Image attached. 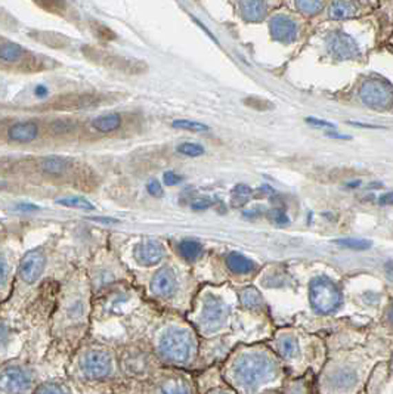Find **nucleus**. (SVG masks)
<instances>
[{
    "label": "nucleus",
    "instance_id": "obj_44",
    "mask_svg": "<svg viewBox=\"0 0 393 394\" xmlns=\"http://www.w3.org/2000/svg\"><path fill=\"white\" fill-rule=\"evenodd\" d=\"M327 136H330V138H334V139H343V140L352 139V138H350V136H348V135H340V133H337V131H328Z\"/></svg>",
    "mask_w": 393,
    "mask_h": 394
},
{
    "label": "nucleus",
    "instance_id": "obj_32",
    "mask_svg": "<svg viewBox=\"0 0 393 394\" xmlns=\"http://www.w3.org/2000/svg\"><path fill=\"white\" fill-rule=\"evenodd\" d=\"M339 245L352 248V250H368L371 247V242L367 239H355V238H348V239H337L336 241Z\"/></svg>",
    "mask_w": 393,
    "mask_h": 394
},
{
    "label": "nucleus",
    "instance_id": "obj_17",
    "mask_svg": "<svg viewBox=\"0 0 393 394\" xmlns=\"http://www.w3.org/2000/svg\"><path fill=\"white\" fill-rule=\"evenodd\" d=\"M70 167H72V161L59 155H49L40 161V168L50 176H63L70 170Z\"/></svg>",
    "mask_w": 393,
    "mask_h": 394
},
{
    "label": "nucleus",
    "instance_id": "obj_18",
    "mask_svg": "<svg viewBox=\"0 0 393 394\" xmlns=\"http://www.w3.org/2000/svg\"><path fill=\"white\" fill-rule=\"evenodd\" d=\"M25 55V50L23 49L21 45H18L15 42H9V40H3L0 42V59L3 63L8 64H15L19 63Z\"/></svg>",
    "mask_w": 393,
    "mask_h": 394
},
{
    "label": "nucleus",
    "instance_id": "obj_46",
    "mask_svg": "<svg viewBox=\"0 0 393 394\" xmlns=\"http://www.w3.org/2000/svg\"><path fill=\"white\" fill-rule=\"evenodd\" d=\"M380 203H381V204H387V206L392 204V194H390V192H387V194H386L385 197L380 198Z\"/></svg>",
    "mask_w": 393,
    "mask_h": 394
},
{
    "label": "nucleus",
    "instance_id": "obj_30",
    "mask_svg": "<svg viewBox=\"0 0 393 394\" xmlns=\"http://www.w3.org/2000/svg\"><path fill=\"white\" fill-rule=\"evenodd\" d=\"M241 300H243L244 306L250 307V309H256V307L262 306V297L259 294V291L255 288L244 289L243 294H241Z\"/></svg>",
    "mask_w": 393,
    "mask_h": 394
},
{
    "label": "nucleus",
    "instance_id": "obj_14",
    "mask_svg": "<svg viewBox=\"0 0 393 394\" xmlns=\"http://www.w3.org/2000/svg\"><path fill=\"white\" fill-rule=\"evenodd\" d=\"M39 136V124L36 121H18L8 129V138L12 142L18 144H30L36 140Z\"/></svg>",
    "mask_w": 393,
    "mask_h": 394
},
{
    "label": "nucleus",
    "instance_id": "obj_47",
    "mask_svg": "<svg viewBox=\"0 0 393 394\" xmlns=\"http://www.w3.org/2000/svg\"><path fill=\"white\" fill-rule=\"evenodd\" d=\"M18 210H23V211H34L37 210L36 206H32V204H19L18 206Z\"/></svg>",
    "mask_w": 393,
    "mask_h": 394
},
{
    "label": "nucleus",
    "instance_id": "obj_33",
    "mask_svg": "<svg viewBox=\"0 0 393 394\" xmlns=\"http://www.w3.org/2000/svg\"><path fill=\"white\" fill-rule=\"evenodd\" d=\"M34 2L46 9V11L54 14H61L65 9L64 0H34Z\"/></svg>",
    "mask_w": 393,
    "mask_h": 394
},
{
    "label": "nucleus",
    "instance_id": "obj_39",
    "mask_svg": "<svg viewBox=\"0 0 393 394\" xmlns=\"http://www.w3.org/2000/svg\"><path fill=\"white\" fill-rule=\"evenodd\" d=\"M246 104L250 105V108H259V109H270L272 108V104H268V102H262V100H257V99H247L246 100Z\"/></svg>",
    "mask_w": 393,
    "mask_h": 394
},
{
    "label": "nucleus",
    "instance_id": "obj_24",
    "mask_svg": "<svg viewBox=\"0 0 393 394\" xmlns=\"http://www.w3.org/2000/svg\"><path fill=\"white\" fill-rule=\"evenodd\" d=\"M355 384V373L350 371H340L332 377V387L337 390H348Z\"/></svg>",
    "mask_w": 393,
    "mask_h": 394
},
{
    "label": "nucleus",
    "instance_id": "obj_5",
    "mask_svg": "<svg viewBox=\"0 0 393 394\" xmlns=\"http://www.w3.org/2000/svg\"><path fill=\"white\" fill-rule=\"evenodd\" d=\"M33 386V377L28 371L11 366L0 373V391L5 394H24Z\"/></svg>",
    "mask_w": 393,
    "mask_h": 394
},
{
    "label": "nucleus",
    "instance_id": "obj_49",
    "mask_svg": "<svg viewBox=\"0 0 393 394\" xmlns=\"http://www.w3.org/2000/svg\"><path fill=\"white\" fill-rule=\"evenodd\" d=\"M210 394H229L226 391H215V393H210Z\"/></svg>",
    "mask_w": 393,
    "mask_h": 394
},
{
    "label": "nucleus",
    "instance_id": "obj_20",
    "mask_svg": "<svg viewBox=\"0 0 393 394\" xmlns=\"http://www.w3.org/2000/svg\"><path fill=\"white\" fill-rule=\"evenodd\" d=\"M122 116L120 114H105L94 118L92 121V127L98 130L99 133H111V131H116L122 126Z\"/></svg>",
    "mask_w": 393,
    "mask_h": 394
},
{
    "label": "nucleus",
    "instance_id": "obj_15",
    "mask_svg": "<svg viewBox=\"0 0 393 394\" xmlns=\"http://www.w3.org/2000/svg\"><path fill=\"white\" fill-rule=\"evenodd\" d=\"M100 102V99L96 95L82 94V95H65L63 98L56 99L54 105L55 108L61 109H86V108H95Z\"/></svg>",
    "mask_w": 393,
    "mask_h": 394
},
{
    "label": "nucleus",
    "instance_id": "obj_43",
    "mask_svg": "<svg viewBox=\"0 0 393 394\" xmlns=\"http://www.w3.org/2000/svg\"><path fill=\"white\" fill-rule=\"evenodd\" d=\"M34 95H36L37 98H46V96L49 95V90H47L46 86L39 85V86H36V89H34Z\"/></svg>",
    "mask_w": 393,
    "mask_h": 394
},
{
    "label": "nucleus",
    "instance_id": "obj_1",
    "mask_svg": "<svg viewBox=\"0 0 393 394\" xmlns=\"http://www.w3.org/2000/svg\"><path fill=\"white\" fill-rule=\"evenodd\" d=\"M277 371V363L269 355L262 351H253L241 356L235 362L233 377L240 387L255 390L274 380Z\"/></svg>",
    "mask_w": 393,
    "mask_h": 394
},
{
    "label": "nucleus",
    "instance_id": "obj_36",
    "mask_svg": "<svg viewBox=\"0 0 393 394\" xmlns=\"http://www.w3.org/2000/svg\"><path fill=\"white\" fill-rule=\"evenodd\" d=\"M306 123L315 126V127H322V129H334L336 126L331 123V121L327 120H322V118H317V117H308L306 118Z\"/></svg>",
    "mask_w": 393,
    "mask_h": 394
},
{
    "label": "nucleus",
    "instance_id": "obj_7",
    "mask_svg": "<svg viewBox=\"0 0 393 394\" xmlns=\"http://www.w3.org/2000/svg\"><path fill=\"white\" fill-rule=\"evenodd\" d=\"M327 47L331 52V55L340 59V61H346V59H357L361 52H359V46L357 43V40L349 36L345 32H332L327 37Z\"/></svg>",
    "mask_w": 393,
    "mask_h": 394
},
{
    "label": "nucleus",
    "instance_id": "obj_23",
    "mask_svg": "<svg viewBox=\"0 0 393 394\" xmlns=\"http://www.w3.org/2000/svg\"><path fill=\"white\" fill-rule=\"evenodd\" d=\"M77 129V123L72 118H55L50 121L49 130L50 133L55 136H65L73 133V131Z\"/></svg>",
    "mask_w": 393,
    "mask_h": 394
},
{
    "label": "nucleus",
    "instance_id": "obj_21",
    "mask_svg": "<svg viewBox=\"0 0 393 394\" xmlns=\"http://www.w3.org/2000/svg\"><path fill=\"white\" fill-rule=\"evenodd\" d=\"M228 266L231 270L235 272V274L246 275L255 269V263L247 257L238 254V252H231L228 256Z\"/></svg>",
    "mask_w": 393,
    "mask_h": 394
},
{
    "label": "nucleus",
    "instance_id": "obj_8",
    "mask_svg": "<svg viewBox=\"0 0 393 394\" xmlns=\"http://www.w3.org/2000/svg\"><path fill=\"white\" fill-rule=\"evenodd\" d=\"M94 59H98V63L103 65H107L113 69H117V72L122 73H129V74H138V73H144L148 68L144 63L136 59H127L123 56H117V55H109L105 52H95L92 56Z\"/></svg>",
    "mask_w": 393,
    "mask_h": 394
},
{
    "label": "nucleus",
    "instance_id": "obj_35",
    "mask_svg": "<svg viewBox=\"0 0 393 394\" xmlns=\"http://www.w3.org/2000/svg\"><path fill=\"white\" fill-rule=\"evenodd\" d=\"M163 180L167 186H176L184 180V177L175 173V171H166V173L163 175Z\"/></svg>",
    "mask_w": 393,
    "mask_h": 394
},
{
    "label": "nucleus",
    "instance_id": "obj_22",
    "mask_svg": "<svg viewBox=\"0 0 393 394\" xmlns=\"http://www.w3.org/2000/svg\"><path fill=\"white\" fill-rule=\"evenodd\" d=\"M278 351L279 355L287 360H293L299 356V344L297 340L291 336H286L278 341Z\"/></svg>",
    "mask_w": 393,
    "mask_h": 394
},
{
    "label": "nucleus",
    "instance_id": "obj_48",
    "mask_svg": "<svg viewBox=\"0 0 393 394\" xmlns=\"http://www.w3.org/2000/svg\"><path fill=\"white\" fill-rule=\"evenodd\" d=\"M359 185H361V182L357 180V182H352V184H349L348 186H349V188H357V186H359Z\"/></svg>",
    "mask_w": 393,
    "mask_h": 394
},
{
    "label": "nucleus",
    "instance_id": "obj_38",
    "mask_svg": "<svg viewBox=\"0 0 393 394\" xmlns=\"http://www.w3.org/2000/svg\"><path fill=\"white\" fill-rule=\"evenodd\" d=\"M147 189H148V192L153 197H161V195H163V188H161L158 180H151L149 184H148V186H147Z\"/></svg>",
    "mask_w": 393,
    "mask_h": 394
},
{
    "label": "nucleus",
    "instance_id": "obj_4",
    "mask_svg": "<svg viewBox=\"0 0 393 394\" xmlns=\"http://www.w3.org/2000/svg\"><path fill=\"white\" fill-rule=\"evenodd\" d=\"M362 104L368 108L385 111L393 105V92L390 83L380 78H367L359 89Z\"/></svg>",
    "mask_w": 393,
    "mask_h": 394
},
{
    "label": "nucleus",
    "instance_id": "obj_12",
    "mask_svg": "<svg viewBox=\"0 0 393 394\" xmlns=\"http://www.w3.org/2000/svg\"><path fill=\"white\" fill-rule=\"evenodd\" d=\"M176 288V276L170 267H161L151 281V291L154 296L166 298L173 294Z\"/></svg>",
    "mask_w": 393,
    "mask_h": 394
},
{
    "label": "nucleus",
    "instance_id": "obj_37",
    "mask_svg": "<svg viewBox=\"0 0 393 394\" xmlns=\"http://www.w3.org/2000/svg\"><path fill=\"white\" fill-rule=\"evenodd\" d=\"M82 315H83L82 301H74L73 305L68 307V316L70 318H80Z\"/></svg>",
    "mask_w": 393,
    "mask_h": 394
},
{
    "label": "nucleus",
    "instance_id": "obj_29",
    "mask_svg": "<svg viewBox=\"0 0 393 394\" xmlns=\"http://www.w3.org/2000/svg\"><path fill=\"white\" fill-rule=\"evenodd\" d=\"M296 6L300 12L314 15L322 9V0H296Z\"/></svg>",
    "mask_w": 393,
    "mask_h": 394
},
{
    "label": "nucleus",
    "instance_id": "obj_27",
    "mask_svg": "<svg viewBox=\"0 0 393 394\" xmlns=\"http://www.w3.org/2000/svg\"><path fill=\"white\" fill-rule=\"evenodd\" d=\"M56 203L59 206H64V207H70V208H80V210H94V204L87 201L86 198L82 197H70V198H63V199H58Z\"/></svg>",
    "mask_w": 393,
    "mask_h": 394
},
{
    "label": "nucleus",
    "instance_id": "obj_26",
    "mask_svg": "<svg viewBox=\"0 0 393 394\" xmlns=\"http://www.w3.org/2000/svg\"><path fill=\"white\" fill-rule=\"evenodd\" d=\"M175 129L179 130H188V131H197V133H201V131H207L210 130V127L204 123H200V121H193V120H188V118H180V120H175L173 124Z\"/></svg>",
    "mask_w": 393,
    "mask_h": 394
},
{
    "label": "nucleus",
    "instance_id": "obj_42",
    "mask_svg": "<svg viewBox=\"0 0 393 394\" xmlns=\"http://www.w3.org/2000/svg\"><path fill=\"white\" fill-rule=\"evenodd\" d=\"M210 201L209 199H197L193 203V208L194 210H206L210 207Z\"/></svg>",
    "mask_w": 393,
    "mask_h": 394
},
{
    "label": "nucleus",
    "instance_id": "obj_19",
    "mask_svg": "<svg viewBox=\"0 0 393 394\" xmlns=\"http://www.w3.org/2000/svg\"><path fill=\"white\" fill-rule=\"evenodd\" d=\"M357 5L352 0H332L328 15L331 19H345L357 14Z\"/></svg>",
    "mask_w": 393,
    "mask_h": 394
},
{
    "label": "nucleus",
    "instance_id": "obj_34",
    "mask_svg": "<svg viewBox=\"0 0 393 394\" xmlns=\"http://www.w3.org/2000/svg\"><path fill=\"white\" fill-rule=\"evenodd\" d=\"M9 278V265L5 256H0V288H5Z\"/></svg>",
    "mask_w": 393,
    "mask_h": 394
},
{
    "label": "nucleus",
    "instance_id": "obj_16",
    "mask_svg": "<svg viewBox=\"0 0 393 394\" xmlns=\"http://www.w3.org/2000/svg\"><path fill=\"white\" fill-rule=\"evenodd\" d=\"M266 11L268 8L265 0H240V12L250 23L262 21L266 15Z\"/></svg>",
    "mask_w": 393,
    "mask_h": 394
},
{
    "label": "nucleus",
    "instance_id": "obj_3",
    "mask_svg": "<svg viewBox=\"0 0 393 394\" xmlns=\"http://www.w3.org/2000/svg\"><path fill=\"white\" fill-rule=\"evenodd\" d=\"M194 341L188 332L172 329L161 338L160 351L166 359L175 363H185L193 356Z\"/></svg>",
    "mask_w": 393,
    "mask_h": 394
},
{
    "label": "nucleus",
    "instance_id": "obj_10",
    "mask_svg": "<svg viewBox=\"0 0 393 394\" xmlns=\"http://www.w3.org/2000/svg\"><path fill=\"white\" fill-rule=\"evenodd\" d=\"M43 269H45L43 252H40L39 250L30 251L23 259L21 265H19V276H21L27 284H33V282H36L40 278V275L43 274Z\"/></svg>",
    "mask_w": 393,
    "mask_h": 394
},
{
    "label": "nucleus",
    "instance_id": "obj_9",
    "mask_svg": "<svg viewBox=\"0 0 393 394\" xmlns=\"http://www.w3.org/2000/svg\"><path fill=\"white\" fill-rule=\"evenodd\" d=\"M270 36L281 43H291L297 39L299 27L293 18L287 15H277L269 23Z\"/></svg>",
    "mask_w": 393,
    "mask_h": 394
},
{
    "label": "nucleus",
    "instance_id": "obj_31",
    "mask_svg": "<svg viewBox=\"0 0 393 394\" xmlns=\"http://www.w3.org/2000/svg\"><path fill=\"white\" fill-rule=\"evenodd\" d=\"M176 151L179 154H182L185 157H201V155H204V148L198 145V144H194V142H184V144H180L178 145Z\"/></svg>",
    "mask_w": 393,
    "mask_h": 394
},
{
    "label": "nucleus",
    "instance_id": "obj_11",
    "mask_svg": "<svg viewBox=\"0 0 393 394\" xmlns=\"http://www.w3.org/2000/svg\"><path fill=\"white\" fill-rule=\"evenodd\" d=\"M226 316V307L219 298L209 296L204 301L203 313H201V322L207 329H215L222 325Z\"/></svg>",
    "mask_w": 393,
    "mask_h": 394
},
{
    "label": "nucleus",
    "instance_id": "obj_2",
    "mask_svg": "<svg viewBox=\"0 0 393 394\" xmlns=\"http://www.w3.org/2000/svg\"><path fill=\"white\" fill-rule=\"evenodd\" d=\"M309 297L312 307L319 313H324V315L334 311L341 303V296L337 285L326 276H319L312 281Z\"/></svg>",
    "mask_w": 393,
    "mask_h": 394
},
{
    "label": "nucleus",
    "instance_id": "obj_13",
    "mask_svg": "<svg viewBox=\"0 0 393 394\" xmlns=\"http://www.w3.org/2000/svg\"><path fill=\"white\" fill-rule=\"evenodd\" d=\"M164 256V248L157 241H142L135 248V259L139 265L153 266L161 261Z\"/></svg>",
    "mask_w": 393,
    "mask_h": 394
},
{
    "label": "nucleus",
    "instance_id": "obj_25",
    "mask_svg": "<svg viewBox=\"0 0 393 394\" xmlns=\"http://www.w3.org/2000/svg\"><path fill=\"white\" fill-rule=\"evenodd\" d=\"M158 394H189V388L184 381L170 380L160 387Z\"/></svg>",
    "mask_w": 393,
    "mask_h": 394
},
{
    "label": "nucleus",
    "instance_id": "obj_6",
    "mask_svg": "<svg viewBox=\"0 0 393 394\" xmlns=\"http://www.w3.org/2000/svg\"><path fill=\"white\" fill-rule=\"evenodd\" d=\"M82 371L90 380H103L113 371V360L104 350H90L82 359Z\"/></svg>",
    "mask_w": 393,
    "mask_h": 394
},
{
    "label": "nucleus",
    "instance_id": "obj_41",
    "mask_svg": "<svg viewBox=\"0 0 393 394\" xmlns=\"http://www.w3.org/2000/svg\"><path fill=\"white\" fill-rule=\"evenodd\" d=\"M274 220L277 221V223H279V225H286V223H288V217H287V215H286V213H283V211H279V210L274 211Z\"/></svg>",
    "mask_w": 393,
    "mask_h": 394
},
{
    "label": "nucleus",
    "instance_id": "obj_45",
    "mask_svg": "<svg viewBox=\"0 0 393 394\" xmlns=\"http://www.w3.org/2000/svg\"><path fill=\"white\" fill-rule=\"evenodd\" d=\"M194 23H197V25H198V27H201V28H203V30H204V32L207 33V36H209V37H210L211 40H215V42L217 43V40L215 39V36H213V34H211V32H209V30H207V28H206V27H204L203 24H201V23L198 21V19H197V18H194Z\"/></svg>",
    "mask_w": 393,
    "mask_h": 394
},
{
    "label": "nucleus",
    "instance_id": "obj_40",
    "mask_svg": "<svg viewBox=\"0 0 393 394\" xmlns=\"http://www.w3.org/2000/svg\"><path fill=\"white\" fill-rule=\"evenodd\" d=\"M39 394H67V393L61 387L55 386V384H49V386H45L40 390Z\"/></svg>",
    "mask_w": 393,
    "mask_h": 394
},
{
    "label": "nucleus",
    "instance_id": "obj_28",
    "mask_svg": "<svg viewBox=\"0 0 393 394\" xmlns=\"http://www.w3.org/2000/svg\"><path fill=\"white\" fill-rule=\"evenodd\" d=\"M179 248H180V252H182V256L187 260H195L201 254V251H203V248H201V244L197 241L180 242Z\"/></svg>",
    "mask_w": 393,
    "mask_h": 394
}]
</instances>
